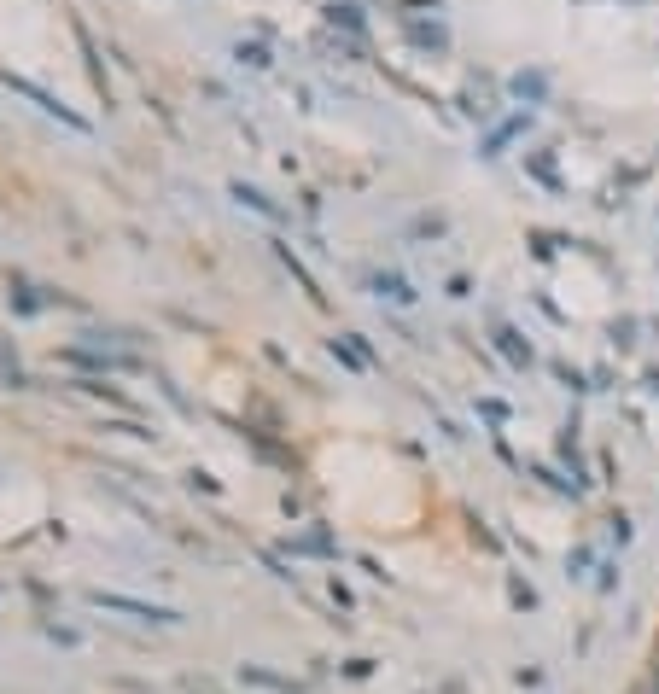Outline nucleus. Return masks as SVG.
Instances as JSON below:
<instances>
[{
	"mask_svg": "<svg viewBox=\"0 0 659 694\" xmlns=\"http://www.w3.org/2000/svg\"><path fill=\"white\" fill-rule=\"evenodd\" d=\"M181 689H187V694H222L210 677H199V671H193V677H181Z\"/></svg>",
	"mask_w": 659,
	"mask_h": 694,
	"instance_id": "5701e85b",
	"label": "nucleus"
},
{
	"mask_svg": "<svg viewBox=\"0 0 659 694\" xmlns=\"http://www.w3.org/2000/svg\"><path fill=\"white\" fill-rule=\"evenodd\" d=\"M228 193H234L245 210H257V216H269V222H286V210H280L263 187H251V181H228Z\"/></svg>",
	"mask_w": 659,
	"mask_h": 694,
	"instance_id": "1a4fd4ad",
	"label": "nucleus"
},
{
	"mask_svg": "<svg viewBox=\"0 0 659 694\" xmlns=\"http://www.w3.org/2000/svg\"><path fill=\"white\" fill-rule=\"evenodd\" d=\"M275 257H280V263H286V275L298 280V292H304V298H310V304H327V292H321V286H315V275H310V269H304V257H298V251H292V245H286V240H275Z\"/></svg>",
	"mask_w": 659,
	"mask_h": 694,
	"instance_id": "0eeeda50",
	"label": "nucleus"
},
{
	"mask_svg": "<svg viewBox=\"0 0 659 694\" xmlns=\"http://www.w3.org/2000/svg\"><path fill=\"white\" fill-rule=\"evenodd\" d=\"M327 24H333V30H345V35H356V41H362V30H368V18H362L350 0H333V6H327Z\"/></svg>",
	"mask_w": 659,
	"mask_h": 694,
	"instance_id": "ddd939ff",
	"label": "nucleus"
},
{
	"mask_svg": "<svg viewBox=\"0 0 659 694\" xmlns=\"http://www.w3.org/2000/svg\"><path fill=\"white\" fill-rule=\"evenodd\" d=\"M403 35H409V47L420 53H450V30H444V18H415V12H403Z\"/></svg>",
	"mask_w": 659,
	"mask_h": 694,
	"instance_id": "39448f33",
	"label": "nucleus"
},
{
	"mask_svg": "<svg viewBox=\"0 0 659 694\" xmlns=\"http://www.w3.org/2000/svg\"><path fill=\"white\" fill-rule=\"evenodd\" d=\"M525 129H531V111H514L508 123H496V129H490V135H485V146H479V152H485V158H502V146H508V140H514V135H525Z\"/></svg>",
	"mask_w": 659,
	"mask_h": 694,
	"instance_id": "9d476101",
	"label": "nucleus"
},
{
	"mask_svg": "<svg viewBox=\"0 0 659 694\" xmlns=\"http://www.w3.org/2000/svg\"><path fill=\"white\" fill-rule=\"evenodd\" d=\"M508 94L525 100V105H543V100H549V76H543V70H520V76L508 82Z\"/></svg>",
	"mask_w": 659,
	"mask_h": 694,
	"instance_id": "9b49d317",
	"label": "nucleus"
},
{
	"mask_svg": "<svg viewBox=\"0 0 659 694\" xmlns=\"http://www.w3.org/2000/svg\"><path fill=\"white\" fill-rule=\"evenodd\" d=\"M70 391H82V397H94V403H105V409H135L117 385H105V380H70Z\"/></svg>",
	"mask_w": 659,
	"mask_h": 694,
	"instance_id": "f8f14e48",
	"label": "nucleus"
},
{
	"mask_svg": "<svg viewBox=\"0 0 659 694\" xmlns=\"http://www.w3.org/2000/svg\"><path fill=\"white\" fill-rule=\"evenodd\" d=\"M240 683H251V689H275V694H298V689H304V683L275 677V671H257V665H240Z\"/></svg>",
	"mask_w": 659,
	"mask_h": 694,
	"instance_id": "4468645a",
	"label": "nucleus"
},
{
	"mask_svg": "<svg viewBox=\"0 0 659 694\" xmlns=\"http://www.w3.org/2000/svg\"><path fill=\"white\" fill-rule=\"evenodd\" d=\"M613 345H619V350L636 345V321H630V315H625V321H613Z\"/></svg>",
	"mask_w": 659,
	"mask_h": 694,
	"instance_id": "4be33fe9",
	"label": "nucleus"
},
{
	"mask_svg": "<svg viewBox=\"0 0 659 694\" xmlns=\"http://www.w3.org/2000/svg\"><path fill=\"white\" fill-rule=\"evenodd\" d=\"M70 35H76V47H82V59H88V82H94V94L111 105V82H105V65H100V47H94V35L82 18H70Z\"/></svg>",
	"mask_w": 659,
	"mask_h": 694,
	"instance_id": "423d86ee",
	"label": "nucleus"
},
{
	"mask_svg": "<svg viewBox=\"0 0 659 694\" xmlns=\"http://www.w3.org/2000/svg\"><path fill=\"white\" fill-rule=\"evenodd\" d=\"M490 339H496V350L514 362V368H531V339H525L520 327H508V321H496L490 327Z\"/></svg>",
	"mask_w": 659,
	"mask_h": 694,
	"instance_id": "6e6552de",
	"label": "nucleus"
},
{
	"mask_svg": "<svg viewBox=\"0 0 659 694\" xmlns=\"http://www.w3.org/2000/svg\"><path fill=\"white\" fill-rule=\"evenodd\" d=\"M0 82H6V88H12V94H24V100H30L35 111H41V117H59V123H65V129H76V135H88V129H94V123H88V117H82V111H70V105L59 100V94H53V88H41V82H35V76H24V70L0 65Z\"/></svg>",
	"mask_w": 659,
	"mask_h": 694,
	"instance_id": "f257e3e1",
	"label": "nucleus"
},
{
	"mask_svg": "<svg viewBox=\"0 0 659 694\" xmlns=\"http://www.w3.org/2000/svg\"><path fill=\"white\" fill-rule=\"evenodd\" d=\"M327 350H333V362H339V368H356V374L368 368V350L356 345V333H345V339H327Z\"/></svg>",
	"mask_w": 659,
	"mask_h": 694,
	"instance_id": "2eb2a0df",
	"label": "nucleus"
},
{
	"mask_svg": "<svg viewBox=\"0 0 659 694\" xmlns=\"http://www.w3.org/2000/svg\"><path fill=\"white\" fill-rule=\"evenodd\" d=\"M105 432H123V438H140V444H152V438H158L146 420H105Z\"/></svg>",
	"mask_w": 659,
	"mask_h": 694,
	"instance_id": "6ab92c4d",
	"label": "nucleus"
},
{
	"mask_svg": "<svg viewBox=\"0 0 659 694\" xmlns=\"http://www.w3.org/2000/svg\"><path fill=\"white\" fill-rule=\"evenodd\" d=\"M0 380L12 385V391H24V385H30V374L18 368V356H6V345H0Z\"/></svg>",
	"mask_w": 659,
	"mask_h": 694,
	"instance_id": "aec40b11",
	"label": "nucleus"
},
{
	"mask_svg": "<svg viewBox=\"0 0 659 694\" xmlns=\"http://www.w3.org/2000/svg\"><path fill=\"white\" fill-rule=\"evenodd\" d=\"M88 607H100V613H129V619H140V625H181L175 607H152V601H135V595H117V590H94L88 595Z\"/></svg>",
	"mask_w": 659,
	"mask_h": 694,
	"instance_id": "7ed1b4c3",
	"label": "nucleus"
},
{
	"mask_svg": "<svg viewBox=\"0 0 659 694\" xmlns=\"http://www.w3.org/2000/svg\"><path fill=\"white\" fill-rule=\"evenodd\" d=\"M525 170L537 175L543 187H555V193H560V175H555V158H549V152H531V158H525Z\"/></svg>",
	"mask_w": 659,
	"mask_h": 694,
	"instance_id": "a211bd4d",
	"label": "nucleus"
},
{
	"mask_svg": "<svg viewBox=\"0 0 659 694\" xmlns=\"http://www.w3.org/2000/svg\"><path fill=\"white\" fill-rule=\"evenodd\" d=\"M286 549H292V555H333V537H327V531H310V537H292Z\"/></svg>",
	"mask_w": 659,
	"mask_h": 694,
	"instance_id": "f3484780",
	"label": "nucleus"
},
{
	"mask_svg": "<svg viewBox=\"0 0 659 694\" xmlns=\"http://www.w3.org/2000/svg\"><path fill=\"white\" fill-rule=\"evenodd\" d=\"M6 304H12V315H41L47 304H59V310H76V298H70V292L35 286L30 275H12V280H6Z\"/></svg>",
	"mask_w": 659,
	"mask_h": 694,
	"instance_id": "f03ea898",
	"label": "nucleus"
},
{
	"mask_svg": "<svg viewBox=\"0 0 659 694\" xmlns=\"http://www.w3.org/2000/svg\"><path fill=\"white\" fill-rule=\"evenodd\" d=\"M362 286H368V298H380V304H391V310H409V304L420 298L415 286H409V275H397V269H368Z\"/></svg>",
	"mask_w": 659,
	"mask_h": 694,
	"instance_id": "20e7f679",
	"label": "nucleus"
},
{
	"mask_svg": "<svg viewBox=\"0 0 659 694\" xmlns=\"http://www.w3.org/2000/svg\"><path fill=\"white\" fill-rule=\"evenodd\" d=\"M187 485H193V490H205V496H222V485L210 479L205 467H193V473H187Z\"/></svg>",
	"mask_w": 659,
	"mask_h": 694,
	"instance_id": "412c9836",
	"label": "nucleus"
},
{
	"mask_svg": "<svg viewBox=\"0 0 659 694\" xmlns=\"http://www.w3.org/2000/svg\"><path fill=\"white\" fill-rule=\"evenodd\" d=\"M234 59H240L245 70H269V65H275V59H269V47H263V41H240V47H234Z\"/></svg>",
	"mask_w": 659,
	"mask_h": 694,
	"instance_id": "dca6fc26",
	"label": "nucleus"
}]
</instances>
